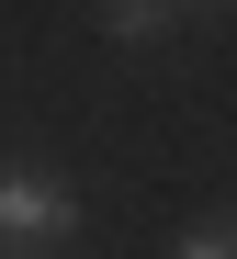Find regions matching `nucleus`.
Instances as JSON below:
<instances>
[{
  "mask_svg": "<svg viewBox=\"0 0 237 259\" xmlns=\"http://www.w3.org/2000/svg\"><path fill=\"white\" fill-rule=\"evenodd\" d=\"M79 226L68 181H34V169H0V248H57Z\"/></svg>",
  "mask_w": 237,
  "mask_h": 259,
  "instance_id": "obj_1",
  "label": "nucleus"
},
{
  "mask_svg": "<svg viewBox=\"0 0 237 259\" xmlns=\"http://www.w3.org/2000/svg\"><path fill=\"white\" fill-rule=\"evenodd\" d=\"M102 23L124 34V46H158V34H170V0H102Z\"/></svg>",
  "mask_w": 237,
  "mask_h": 259,
  "instance_id": "obj_2",
  "label": "nucleus"
},
{
  "mask_svg": "<svg viewBox=\"0 0 237 259\" xmlns=\"http://www.w3.org/2000/svg\"><path fill=\"white\" fill-rule=\"evenodd\" d=\"M181 259H237V226H204V237H181Z\"/></svg>",
  "mask_w": 237,
  "mask_h": 259,
  "instance_id": "obj_3",
  "label": "nucleus"
},
{
  "mask_svg": "<svg viewBox=\"0 0 237 259\" xmlns=\"http://www.w3.org/2000/svg\"><path fill=\"white\" fill-rule=\"evenodd\" d=\"M170 12H181V0H170Z\"/></svg>",
  "mask_w": 237,
  "mask_h": 259,
  "instance_id": "obj_4",
  "label": "nucleus"
}]
</instances>
